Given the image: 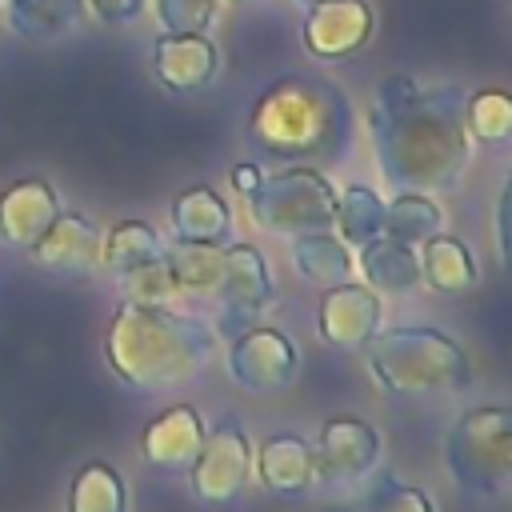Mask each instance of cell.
<instances>
[{
  "mask_svg": "<svg viewBox=\"0 0 512 512\" xmlns=\"http://www.w3.org/2000/svg\"><path fill=\"white\" fill-rule=\"evenodd\" d=\"M368 132L380 176L396 192H452L472 160L464 92L456 84L384 76L368 108Z\"/></svg>",
  "mask_w": 512,
  "mask_h": 512,
  "instance_id": "obj_1",
  "label": "cell"
},
{
  "mask_svg": "<svg viewBox=\"0 0 512 512\" xmlns=\"http://www.w3.org/2000/svg\"><path fill=\"white\" fill-rule=\"evenodd\" d=\"M216 348L220 336L208 320L172 312L168 304L120 300L104 332V360L132 392H160L196 376Z\"/></svg>",
  "mask_w": 512,
  "mask_h": 512,
  "instance_id": "obj_2",
  "label": "cell"
},
{
  "mask_svg": "<svg viewBox=\"0 0 512 512\" xmlns=\"http://www.w3.org/2000/svg\"><path fill=\"white\" fill-rule=\"evenodd\" d=\"M248 136L272 160L340 164L356 136V112L332 80L280 76L252 104Z\"/></svg>",
  "mask_w": 512,
  "mask_h": 512,
  "instance_id": "obj_3",
  "label": "cell"
},
{
  "mask_svg": "<svg viewBox=\"0 0 512 512\" xmlns=\"http://www.w3.org/2000/svg\"><path fill=\"white\" fill-rule=\"evenodd\" d=\"M364 368L380 392L404 400L448 396L472 384V360L464 344L428 324L380 328L364 344Z\"/></svg>",
  "mask_w": 512,
  "mask_h": 512,
  "instance_id": "obj_4",
  "label": "cell"
},
{
  "mask_svg": "<svg viewBox=\"0 0 512 512\" xmlns=\"http://www.w3.org/2000/svg\"><path fill=\"white\" fill-rule=\"evenodd\" d=\"M444 468L472 496H504L512 480V420L504 404H476L444 436Z\"/></svg>",
  "mask_w": 512,
  "mask_h": 512,
  "instance_id": "obj_5",
  "label": "cell"
},
{
  "mask_svg": "<svg viewBox=\"0 0 512 512\" xmlns=\"http://www.w3.org/2000/svg\"><path fill=\"white\" fill-rule=\"evenodd\" d=\"M244 200H248L252 220L264 232H276L288 240L304 236V232L332 228V212H336V188L312 164H292L272 176L264 172V180Z\"/></svg>",
  "mask_w": 512,
  "mask_h": 512,
  "instance_id": "obj_6",
  "label": "cell"
},
{
  "mask_svg": "<svg viewBox=\"0 0 512 512\" xmlns=\"http://www.w3.org/2000/svg\"><path fill=\"white\" fill-rule=\"evenodd\" d=\"M252 436L240 420H220L208 428L196 460L184 468L188 488L204 508H224L232 504L248 484H252Z\"/></svg>",
  "mask_w": 512,
  "mask_h": 512,
  "instance_id": "obj_7",
  "label": "cell"
},
{
  "mask_svg": "<svg viewBox=\"0 0 512 512\" xmlns=\"http://www.w3.org/2000/svg\"><path fill=\"white\" fill-rule=\"evenodd\" d=\"M228 376L244 388V392H280L296 380L300 372V344L292 336H284L280 328L268 324H248L244 332H236V340L228 344Z\"/></svg>",
  "mask_w": 512,
  "mask_h": 512,
  "instance_id": "obj_8",
  "label": "cell"
},
{
  "mask_svg": "<svg viewBox=\"0 0 512 512\" xmlns=\"http://www.w3.org/2000/svg\"><path fill=\"white\" fill-rule=\"evenodd\" d=\"M384 328V296L364 280H340L324 288L316 304V336L332 352H356Z\"/></svg>",
  "mask_w": 512,
  "mask_h": 512,
  "instance_id": "obj_9",
  "label": "cell"
},
{
  "mask_svg": "<svg viewBox=\"0 0 512 512\" xmlns=\"http://www.w3.org/2000/svg\"><path fill=\"white\" fill-rule=\"evenodd\" d=\"M380 432L360 416H332L320 424L312 456H316V480L324 484H356L376 472L380 464Z\"/></svg>",
  "mask_w": 512,
  "mask_h": 512,
  "instance_id": "obj_10",
  "label": "cell"
},
{
  "mask_svg": "<svg viewBox=\"0 0 512 512\" xmlns=\"http://www.w3.org/2000/svg\"><path fill=\"white\" fill-rule=\"evenodd\" d=\"M372 8L364 0H320L312 8H304V24H300V40L308 48V56L336 64L356 56L368 36H372Z\"/></svg>",
  "mask_w": 512,
  "mask_h": 512,
  "instance_id": "obj_11",
  "label": "cell"
},
{
  "mask_svg": "<svg viewBox=\"0 0 512 512\" xmlns=\"http://www.w3.org/2000/svg\"><path fill=\"white\" fill-rule=\"evenodd\" d=\"M216 300L228 308V316L236 324H252L272 300H276V280L268 260L260 256L256 244H224V268H220V284H216Z\"/></svg>",
  "mask_w": 512,
  "mask_h": 512,
  "instance_id": "obj_12",
  "label": "cell"
},
{
  "mask_svg": "<svg viewBox=\"0 0 512 512\" xmlns=\"http://www.w3.org/2000/svg\"><path fill=\"white\" fill-rule=\"evenodd\" d=\"M208 436V420L196 404H168L140 428V460L160 472H184Z\"/></svg>",
  "mask_w": 512,
  "mask_h": 512,
  "instance_id": "obj_13",
  "label": "cell"
},
{
  "mask_svg": "<svg viewBox=\"0 0 512 512\" xmlns=\"http://www.w3.org/2000/svg\"><path fill=\"white\" fill-rule=\"evenodd\" d=\"M100 240H104V232L84 212L60 208L56 220L24 252L44 272H92V268H100Z\"/></svg>",
  "mask_w": 512,
  "mask_h": 512,
  "instance_id": "obj_14",
  "label": "cell"
},
{
  "mask_svg": "<svg viewBox=\"0 0 512 512\" xmlns=\"http://www.w3.org/2000/svg\"><path fill=\"white\" fill-rule=\"evenodd\" d=\"M252 480H260L264 492L284 496V500L312 492L320 484L312 444L296 432H276V436L260 440V448L252 452Z\"/></svg>",
  "mask_w": 512,
  "mask_h": 512,
  "instance_id": "obj_15",
  "label": "cell"
},
{
  "mask_svg": "<svg viewBox=\"0 0 512 512\" xmlns=\"http://www.w3.org/2000/svg\"><path fill=\"white\" fill-rule=\"evenodd\" d=\"M152 68L168 92H196V88L212 84L220 56L204 32H160Z\"/></svg>",
  "mask_w": 512,
  "mask_h": 512,
  "instance_id": "obj_16",
  "label": "cell"
},
{
  "mask_svg": "<svg viewBox=\"0 0 512 512\" xmlns=\"http://www.w3.org/2000/svg\"><path fill=\"white\" fill-rule=\"evenodd\" d=\"M60 212V196L44 176H24L0 192V244L28 248Z\"/></svg>",
  "mask_w": 512,
  "mask_h": 512,
  "instance_id": "obj_17",
  "label": "cell"
},
{
  "mask_svg": "<svg viewBox=\"0 0 512 512\" xmlns=\"http://www.w3.org/2000/svg\"><path fill=\"white\" fill-rule=\"evenodd\" d=\"M352 260H356V276L380 296H412L424 288L416 248L396 236H384V232L372 236L352 252Z\"/></svg>",
  "mask_w": 512,
  "mask_h": 512,
  "instance_id": "obj_18",
  "label": "cell"
},
{
  "mask_svg": "<svg viewBox=\"0 0 512 512\" xmlns=\"http://www.w3.org/2000/svg\"><path fill=\"white\" fill-rule=\"evenodd\" d=\"M168 224H172V240L228 244V236H232V208H228V200L216 188L192 184V188L172 196Z\"/></svg>",
  "mask_w": 512,
  "mask_h": 512,
  "instance_id": "obj_19",
  "label": "cell"
},
{
  "mask_svg": "<svg viewBox=\"0 0 512 512\" xmlns=\"http://www.w3.org/2000/svg\"><path fill=\"white\" fill-rule=\"evenodd\" d=\"M416 256H420V280H424V288H432V292L464 296V292H472L476 280H480V264H476L472 248H468L460 236H452V232L428 236V240L416 248Z\"/></svg>",
  "mask_w": 512,
  "mask_h": 512,
  "instance_id": "obj_20",
  "label": "cell"
},
{
  "mask_svg": "<svg viewBox=\"0 0 512 512\" xmlns=\"http://www.w3.org/2000/svg\"><path fill=\"white\" fill-rule=\"evenodd\" d=\"M292 264H296V272H300L308 284H316V288H332V284L356 276L352 248H348L332 228L292 236Z\"/></svg>",
  "mask_w": 512,
  "mask_h": 512,
  "instance_id": "obj_21",
  "label": "cell"
},
{
  "mask_svg": "<svg viewBox=\"0 0 512 512\" xmlns=\"http://www.w3.org/2000/svg\"><path fill=\"white\" fill-rule=\"evenodd\" d=\"M164 264L176 280V292L184 296H216L220 268H224V244H196V240H172L164 244Z\"/></svg>",
  "mask_w": 512,
  "mask_h": 512,
  "instance_id": "obj_22",
  "label": "cell"
},
{
  "mask_svg": "<svg viewBox=\"0 0 512 512\" xmlns=\"http://www.w3.org/2000/svg\"><path fill=\"white\" fill-rule=\"evenodd\" d=\"M64 512H128V484L108 460H88L68 480Z\"/></svg>",
  "mask_w": 512,
  "mask_h": 512,
  "instance_id": "obj_23",
  "label": "cell"
},
{
  "mask_svg": "<svg viewBox=\"0 0 512 512\" xmlns=\"http://www.w3.org/2000/svg\"><path fill=\"white\" fill-rule=\"evenodd\" d=\"M332 232L356 252L372 236L384 232V196L372 192L368 184H348L336 192V212H332Z\"/></svg>",
  "mask_w": 512,
  "mask_h": 512,
  "instance_id": "obj_24",
  "label": "cell"
},
{
  "mask_svg": "<svg viewBox=\"0 0 512 512\" xmlns=\"http://www.w3.org/2000/svg\"><path fill=\"white\" fill-rule=\"evenodd\" d=\"M156 256H164V236L148 220H132V216L116 220L100 240V268H108L112 276L136 264H148Z\"/></svg>",
  "mask_w": 512,
  "mask_h": 512,
  "instance_id": "obj_25",
  "label": "cell"
},
{
  "mask_svg": "<svg viewBox=\"0 0 512 512\" xmlns=\"http://www.w3.org/2000/svg\"><path fill=\"white\" fill-rule=\"evenodd\" d=\"M436 232H444V212L428 192H396L392 200H384V236L420 248Z\"/></svg>",
  "mask_w": 512,
  "mask_h": 512,
  "instance_id": "obj_26",
  "label": "cell"
},
{
  "mask_svg": "<svg viewBox=\"0 0 512 512\" xmlns=\"http://www.w3.org/2000/svg\"><path fill=\"white\" fill-rule=\"evenodd\" d=\"M84 16V0H8V24L24 40H56Z\"/></svg>",
  "mask_w": 512,
  "mask_h": 512,
  "instance_id": "obj_27",
  "label": "cell"
},
{
  "mask_svg": "<svg viewBox=\"0 0 512 512\" xmlns=\"http://www.w3.org/2000/svg\"><path fill=\"white\" fill-rule=\"evenodd\" d=\"M464 128L476 144H504L512 132V100L500 88L464 96Z\"/></svg>",
  "mask_w": 512,
  "mask_h": 512,
  "instance_id": "obj_28",
  "label": "cell"
},
{
  "mask_svg": "<svg viewBox=\"0 0 512 512\" xmlns=\"http://www.w3.org/2000/svg\"><path fill=\"white\" fill-rule=\"evenodd\" d=\"M116 280L124 288V300H132V304H168L172 296H180L164 256H156L148 264H136L128 272H116Z\"/></svg>",
  "mask_w": 512,
  "mask_h": 512,
  "instance_id": "obj_29",
  "label": "cell"
},
{
  "mask_svg": "<svg viewBox=\"0 0 512 512\" xmlns=\"http://www.w3.org/2000/svg\"><path fill=\"white\" fill-rule=\"evenodd\" d=\"M220 0H156L160 32H208Z\"/></svg>",
  "mask_w": 512,
  "mask_h": 512,
  "instance_id": "obj_30",
  "label": "cell"
},
{
  "mask_svg": "<svg viewBox=\"0 0 512 512\" xmlns=\"http://www.w3.org/2000/svg\"><path fill=\"white\" fill-rule=\"evenodd\" d=\"M368 508H372V512H436V500H432L424 488H416V484H404V480H396V476H384V480L372 488Z\"/></svg>",
  "mask_w": 512,
  "mask_h": 512,
  "instance_id": "obj_31",
  "label": "cell"
},
{
  "mask_svg": "<svg viewBox=\"0 0 512 512\" xmlns=\"http://www.w3.org/2000/svg\"><path fill=\"white\" fill-rule=\"evenodd\" d=\"M84 4L104 24H136L144 12V0H84Z\"/></svg>",
  "mask_w": 512,
  "mask_h": 512,
  "instance_id": "obj_32",
  "label": "cell"
},
{
  "mask_svg": "<svg viewBox=\"0 0 512 512\" xmlns=\"http://www.w3.org/2000/svg\"><path fill=\"white\" fill-rule=\"evenodd\" d=\"M264 180V172H260V164H236L232 168V188L240 192V196H248L256 184Z\"/></svg>",
  "mask_w": 512,
  "mask_h": 512,
  "instance_id": "obj_33",
  "label": "cell"
},
{
  "mask_svg": "<svg viewBox=\"0 0 512 512\" xmlns=\"http://www.w3.org/2000/svg\"><path fill=\"white\" fill-rule=\"evenodd\" d=\"M496 252H500V260L508 256V192H500V200H496Z\"/></svg>",
  "mask_w": 512,
  "mask_h": 512,
  "instance_id": "obj_34",
  "label": "cell"
},
{
  "mask_svg": "<svg viewBox=\"0 0 512 512\" xmlns=\"http://www.w3.org/2000/svg\"><path fill=\"white\" fill-rule=\"evenodd\" d=\"M292 4H300V8H312V4H320V0H292Z\"/></svg>",
  "mask_w": 512,
  "mask_h": 512,
  "instance_id": "obj_35",
  "label": "cell"
},
{
  "mask_svg": "<svg viewBox=\"0 0 512 512\" xmlns=\"http://www.w3.org/2000/svg\"><path fill=\"white\" fill-rule=\"evenodd\" d=\"M220 4H248V0H220Z\"/></svg>",
  "mask_w": 512,
  "mask_h": 512,
  "instance_id": "obj_36",
  "label": "cell"
}]
</instances>
